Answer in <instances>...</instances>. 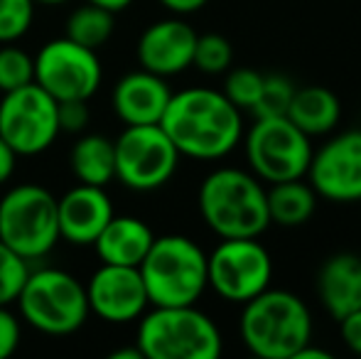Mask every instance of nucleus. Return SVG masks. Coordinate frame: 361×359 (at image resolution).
I'll return each mask as SVG.
<instances>
[{"mask_svg": "<svg viewBox=\"0 0 361 359\" xmlns=\"http://www.w3.org/2000/svg\"><path fill=\"white\" fill-rule=\"evenodd\" d=\"M160 126L180 155L195 160H219L243 138V114L224 91L192 87L170 96Z\"/></svg>", "mask_w": 361, "mask_h": 359, "instance_id": "nucleus-1", "label": "nucleus"}, {"mask_svg": "<svg viewBox=\"0 0 361 359\" xmlns=\"http://www.w3.org/2000/svg\"><path fill=\"white\" fill-rule=\"evenodd\" d=\"M312 312L300 296L266 288L243 303L238 335L246 350L261 359H295L312 342Z\"/></svg>", "mask_w": 361, "mask_h": 359, "instance_id": "nucleus-2", "label": "nucleus"}, {"mask_svg": "<svg viewBox=\"0 0 361 359\" xmlns=\"http://www.w3.org/2000/svg\"><path fill=\"white\" fill-rule=\"evenodd\" d=\"M200 214L219 239L261 236L271 226L266 185L241 168H216L200 185Z\"/></svg>", "mask_w": 361, "mask_h": 359, "instance_id": "nucleus-3", "label": "nucleus"}, {"mask_svg": "<svg viewBox=\"0 0 361 359\" xmlns=\"http://www.w3.org/2000/svg\"><path fill=\"white\" fill-rule=\"evenodd\" d=\"M145 359H216L224 350L221 332L195 305H152L140 315L135 335Z\"/></svg>", "mask_w": 361, "mask_h": 359, "instance_id": "nucleus-4", "label": "nucleus"}, {"mask_svg": "<svg viewBox=\"0 0 361 359\" xmlns=\"http://www.w3.org/2000/svg\"><path fill=\"white\" fill-rule=\"evenodd\" d=\"M138 271L150 305H195L209 288L204 249L182 234L155 236Z\"/></svg>", "mask_w": 361, "mask_h": 359, "instance_id": "nucleus-5", "label": "nucleus"}, {"mask_svg": "<svg viewBox=\"0 0 361 359\" xmlns=\"http://www.w3.org/2000/svg\"><path fill=\"white\" fill-rule=\"evenodd\" d=\"M15 303L23 320L44 335H72L91 312L86 286L62 269L30 271Z\"/></svg>", "mask_w": 361, "mask_h": 359, "instance_id": "nucleus-6", "label": "nucleus"}, {"mask_svg": "<svg viewBox=\"0 0 361 359\" xmlns=\"http://www.w3.org/2000/svg\"><path fill=\"white\" fill-rule=\"evenodd\" d=\"M0 241L23 259H42L59 241L57 197L42 185H18L0 200Z\"/></svg>", "mask_w": 361, "mask_h": 359, "instance_id": "nucleus-7", "label": "nucleus"}, {"mask_svg": "<svg viewBox=\"0 0 361 359\" xmlns=\"http://www.w3.org/2000/svg\"><path fill=\"white\" fill-rule=\"evenodd\" d=\"M243 148L251 173L268 185L305 178L314 150L312 138L288 116L253 118V126L243 138Z\"/></svg>", "mask_w": 361, "mask_h": 359, "instance_id": "nucleus-8", "label": "nucleus"}, {"mask_svg": "<svg viewBox=\"0 0 361 359\" xmlns=\"http://www.w3.org/2000/svg\"><path fill=\"white\" fill-rule=\"evenodd\" d=\"M114 148L116 180L135 192H152L167 185L182 158L160 123L126 126L114 140Z\"/></svg>", "mask_w": 361, "mask_h": 359, "instance_id": "nucleus-9", "label": "nucleus"}, {"mask_svg": "<svg viewBox=\"0 0 361 359\" xmlns=\"http://www.w3.org/2000/svg\"><path fill=\"white\" fill-rule=\"evenodd\" d=\"M207 278L219 298L243 305L271 288L273 256L258 236L221 239V244L207 256Z\"/></svg>", "mask_w": 361, "mask_h": 359, "instance_id": "nucleus-10", "label": "nucleus"}, {"mask_svg": "<svg viewBox=\"0 0 361 359\" xmlns=\"http://www.w3.org/2000/svg\"><path fill=\"white\" fill-rule=\"evenodd\" d=\"M59 133L62 130H59L57 118V101L39 84L32 82L3 94L0 135L18 155L44 153Z\"/></svg>", "mask_w": 361, "mask_h": 359, "instance_id": "nucleus-11", "label": "nucleus"}, {"mask_svg": "<svg viewBox=\"0 0 361 359\" xmlns=\"http://www.w3.org/2000/svg\"><path fill=\"white\" fill-rule=\"evenodd\" d=\"M104 77L99 54L69 37L47 42L35 57V84L54 101H89Z\"/></svg>", "mask_w": 361, "mask_h": 359, "instance_id": "nucleus-12", "label": "nucleus"}, {"mask_svg": "<svg viewBox=\"0 0 361 359\" xmlns=\"http://www.w3.org/2000/svg\"><path fill=\"white\" fill-rule=\"evenodd\" d=\"M307 182L329 202H361V130H344L312 150Z\"/></svg>", "mask_w": 361, "mask_h": 359, "instance_id": "nucleus-13", "label": "nucleus"}, {"mask_svg": "<svg viewBox=\"0 0 361 359\" xmlns=\"http://www.w3.org/2000/svg\"><path fill=\"white\" fill-rule=\"evenodd\" d=\"M86 300L94 315L114 325L138 320L150 305L138 266L116 264H101L94 271L86 283Z\"/></svg>", "mask_w": 361, "mask_h": 359, "instance_id": "nucleus-14", "label": "nucleus"}, {"mask_svg": "<svg viewBox=\"0 0 361 359\" xmlns=\"http://www.w3.org/2000/svg\"><path fill=\"white\" fill-rule=\"evenodd\" d=\"M197 32L182 18H167L147 25L138 39V62L157 77H175L192 67Z\"/></svg>", "mask_w": 361, "mask_h": 359, "instance_id": "nucleus-15", "label": "nucleus"}, {"mask_svg": "<svg viewBox=\"0 0 361 359\" xmlns=\"http://www.w3.org/2000/svg\"><path fill=\"white\" fill-rule=\"evenodd\" d=\"M114 217V205L104 187L79 182L57 200L59 239L74 246H94L109 219Z\"/></svg>", "mask_w": 361, "mask_h": 359, "instance_id": "nucleus-16", "label": "nucleus"}, {"mask_svg": "<svg viewBox=\"0 0 361 359\" xmlns=\"http://www.w3.org/2000/svg\"><path fill=\"white\" fill-rule=\"evenodd\" d=\"M170 96L172 91L165 77H157L140 67L138 72L126 74L123 79L116 82L111 104H114L116 116L126 126H145L160 123Z\"/></svg>", "mask_w": 361, "mask_h": 359, "instance_id": "nucleus-17", "label": "nucleus"}, {"mask_svg": "<svg viewBox=\"0 0 361 359\" xmlns=\"http://www.w3.org/2000/svg\"><path fill=\"white\" fill-rule=\"evenodd\" d=\"M317 298L322 308L342 320L361 308V256L339 251L329 256L317 273Z\"/></svg>", "mask_w": 361, "mask_h": 359, "instance_id": "nucleus-18", "label": "nucleus"}, {"mask_svg": "<svg viewBox=\"0 0 361 359\" xmlns=\"http://www.w3.org/2000/svg\"><path fill=\"white\" fill-rule=\"evenodd\" d=\"M155 234L152 229L138 217H111L109 224L96 236L94 249L99 254L101 264L116 266H140L145 254L150 251Z\"/></svg>", "mask_w": 361, "mask_h": 359, "instance_id": "nucleus-19", "label": "nucleus"}, {"mask_svg": "<svg viewBox=\"0 0 361 359\" xmlns=\"http://www.w3.org/2000/svg\"><path fill=\"white\" fill-rule=\"evenodd\" d=\"M286 116L302 133L314 138V135H327L337 128L342 118V104L337 94L327 87H317V84L295 87Z\"/></svg>", "mask_w": 361, "mask_h": 359, "instance_id": "nucleus-20", "label": "nucleus"}, {"mask_svg": "<svg viewBox=\"0 0 361 359\" xmlns=\"http://www.w3.org/2000/svg\"><path fill=\"white\" fill-rule=\"evenodd\" d=\"M266 197L271 224L286 226V229L307 224L317 209V192L310 182H305V178L273 182L271 187H266Z\"/></svg>", "mask_w": 361, "mask_h": 359, "instance_id": "nucleus-21", "label": "nucleus"}, {"mask_svg": "<svg viewBox=\"0 0 361 359\" xmlns=\"http://www.w3.org/2000/svg\"><path fill=\"white\" fill-rule=\"evenodd\" d=\"M69 165H72V173L79 182L106 187L111 180H116L114 140L99 133L81 135L69 153Z\"/></svg>", "mask_w": 361, "mask_h": 359, "instance_id": "nucleus-22", "label": "nucleus"}, {"mask_svg": "<svg viewBox=\"0 0 361 359\" xmlns=\"http://www.w3.org/2000/svg\"><path fill=\"white\" fill-rule=\"evenodd\" d=\"M111 35H114V13L94 3H84L69 15L64 37L74 39L89 49H99L109 42Z\"/></svg>", "mask_w": 361, "mask_h": 359, "instance_id": "nucleus-23", "label": "nucleus"}, {"mask_svg": "<svg viewBox=\"0 0 361 359\" xmlns=\"http://www.w3.org/2000/svg\"><path fill=\"white\" fill-rule=\"evenodd\" d=\"M231 62H233V47L224 35L219 32L197 35L192 67H197L204 74H224L228 72Z\"/></svg>", "mask_w": 361, "mask_h": 359, "instance_id": "nucleus-24", "label": "nucleus"}, {"mask_svg": "<svg viewBox=\"0 0 361 359\" xmlns=\"http://www.w3.org/2000/svg\"><path fill=\"white\" fill-rule=\"evenodd\" d=\"M263 77L266 74L256 72L251 67H236L231 72H226V79H224V96L236 106L238 111H248L251 114L258 104V96L263 91Z\"/></svg>", "mask_w": 361, "mask_h": 359, "instance_id": "nucleus-25", "label": "nucleus"}, {"mask_svg": "<svg viewBox=\"0 0 361 359\" xmlns=\"http://www.w3.org/2000/svg\"><path fill=\"white\" fill-rule=\"evenodd\" d=\"M35 82V57L25 49L5 42L0 47V91L8 94Z\"/></svg>", "mask_w": 361, "mask_h": 359, "instance_id": "nucleus-26", "label": "nucleus"}, {"mask_svg": "<svg viewBox=\"0 0 361 359\" xmlns=\"http://www.w3.org/2000/svg\"><path fill=\"white\" fill-rule=\"evenodd\" d=\"M295 84L283 74H266L263 77V91L258 96L256 109L251 111L253 118H273V116H286L288 106L293 101Z\"/></svg>", "mask_w": 361, "mask_h": 359, "instance_id": "nucleus-27", "label": "nucleus"}, {"mask_svg": "<svg viewBox=\"0 0 361 359\" xmlns=\"http://www.w3.org/2000/svg\"><path fill=\"white\" fill-rule=\"evenodd\" d=\"M27 259L0 241V305H10L18 300L25 281H27Z\"/></svg>", "mask_w": 361, "mask_h": 359, "instance_id": "nucleus-28", "label": "nucleus"}, {"mask_svg": "<svg viewBox=\"0 0 361 359\" xmlns=\"http://www.w3.org/2000/svg\"><path fill=\"white\" fill-rule=\"evenodd\" d=\"M35 0H0V44L20 39L32 25Z\"/></svg>", "mask_w": 361, "mask_h": 359, "instance_id": "nucleus-29", "label": "nucleus"}, {"mask_svg": "<svg viewBox=\"0 0 361 359\" xmlns=\"http://www.w3.org/2000/svg\"><path fill=\"white\" fill-rule=\"evenodd\" d=\"M57 118H59V130L81 133L89 126V106L81 99L57 101Z\"/></svg>", "mask_w": 361, "mask_h": 359, "instance_id": "nucleus-30", "label": "nucleus"}, {"mask_svg": "<svg viewBox=\"0 0 361 359\" xmlns=\"http://www.w3.org/2000/svg\"><path fill=\"white\" fill-rule=\"evenodd\" d=\"M20 345V320L8 310V305H0V359H8Z\"/></svg>", "mask_w": 361, "mask_h": 359, "instance_id": "nucleus-31", "label": "nucleus"}, {"mask_svg": "<svg viewBox=\"0 0 361 359\" xmlns=\"http://www.w3.org/2000/svg\"><path fill=\"white\" fill-rule=\"evenodd\" d=\"M339 337H342L347 350L361 355V308L339 320Z\"/></svg>", "mask_w": 361, "mask_h": 359, "instance_id": "nucleus-32", "label": "nucleus"}, {"mask_svg": "<svg viewBox=\"0 0 361 359\" xmlns=\"http://www.w3.org/2000/svg\"><path fill=\"white\" fill-rule=\"evenodd\" d=\"M15 160H18V153H15L8 140L0 135V185L8 182L10 175L15 173Z\"/></svg>", "mask_w": 361, "mask_h": 359, "instance_id": "nucleus-33", "label": "nucleus"}, {"mask_svg": "<svg viewBox=\"0 0 361 359\" xmlns=\"http://www.w3.org/2000/svg\"><path fill=\"white\" fill-rule=\"evenodd\" d=\"M207 3H209V0H160V5H165V8L175 15L197 13V10H202Z\"/></svg>", "mask_w": 361, "mask_h": 359, "instance_id": "nucleus-34", "label": "nucleus"}, {"mask_svg": "<svg viewBox=\"0 0 361 359\" xmlns=\"http://www.w3.org/2000/svg\"><path fill=\"white\" fill-rule=\"evenodd\" d=\"M332 355H329L327 350H319V347H312V342L310 345H305L302 350L295 355V359H329Z\"/></svg>", "mask_w": 361, "mask_h": 359, "instance_id": "nucleus-35", "label": "nucleus"}, {"mask_svg": "<svg viewBox=\"0 0 361 359\" xmlns=\"http://www.w3.org/2000/svg\"><path fill=\"white\" fill-rule=\"evenodd\" d=\"M86 3H94V5H99V8H106L116 15V13H121V10L128 8L133 0H86Z\"/></svg>", "mask_w": 361, "mask_h": 359, "instance_id": "nucleus-36", "label": "nucleus"}, {"mask_svg": "<svg viewBox=\"0 0 361 359\" xmlns=\"http://www.w3.org/2000/svg\"><path fill=\"white\" fill-rule=\"evenodd\" d=\"M35 3H42V5H62L67 0H35Z\"/></svg>", "mask_w": 361, "mask_h": 359, "instance_id": "nucleus-37", "label": "nucleus"}]
</instances>
